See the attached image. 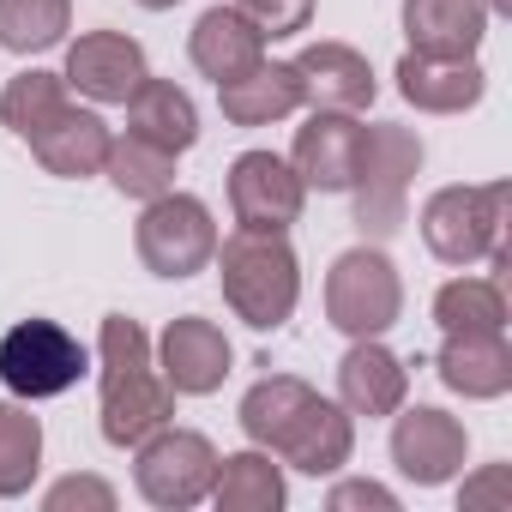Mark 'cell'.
Listing matches in <instances>:
<instances>
[{"label": "cell", "mask_w": 512, "mask_h": 512, "mask_svg": "<svg viewBox=\"0 0 512 512\" xmlns=\"http://www.w3.org/2000/svg\"><path fill=\"white\" fill-rule=\"evenodd\" d=\"M241 434L260 452L296 464L302 476H338L356 452L350 410L320 398L308 380H290V374H272L241 398Z\"/></svg>", "instance_id": "cell-1"}, {"label": "cell", "mask_w": 512, "mask_h": 512, "mask_svg": "<svg viewBox=\"0 0 512 512\" xmlns=\"http://www.w3.org/2000/svg\"><path fill=\"white\" fill-rule=\"evenodd\" d=\"M103 440L109 446H139L145 434H157L175 416V386L151 368V344L145 326L127 314L103 320Z\"/></svg>", "instance_id": "cell-2"}, {"label": "cell", "mask_w": 512, "mask_h": 512, "mask_svg": "<svg viewBox=\"0 0 512 512\" xmlns=\"http://www.w3.org/2000/svg\"><path fill=\"white\" fill-rule=\"evenodd\" d=\"M211 260L223 278V302L253 332H278L296 314L302 266H296V247L284 241V229H235Z\"/></svg>", "instance_id": "cell-3"}, {"label": "cell", "mask_w": 512, "mask_h": 512, "mask_svg": "<svg viewBox=\"0 0 512 512\" xmlns=\"http://www.w3.org/2000/svg\"><path fill=\"white\" fill-rule=\"evenodd\" d=\"M506 181H482V187H440L422 205V241L434 260L446 266H476V260H506L500 253V229H506Z\"/></svg>", "instance_id": "cell-4"}, {"label": "cell", "mask_w": 512, "mask_h": 512, "mask_svg": "<svg viewBox=\"0 0 512 512\" xmlns=\"http://www.w3.org/2000/svg\"><path fill=\"white\" fill-rule=\"evenodd\" d=\"M422 169V139L410 127H362V157H356V229L362 235H392L404 229V205H410V175Z\"/></svg>", "instance_id": "cell-5"}, {"label": "cell", "mask_w": 512, "mask_h": 512, "mask_svg": "<svg viewBox=\"0 0 512 512\" xmlns=\"http://www.w3.org/2000/svg\"><path fill=\"white\" fill-rule=\"evenodd\" d=\"M398 314H404V284L386 253L380 247L338 253L326 278V320L350 338H380L386 326H398Z\"/></svg>", "instance_id": "cell-6"}, {"label": "cell", "mask_w": 512, "mask_h": 512, "mask_svg": "<svg viewBox=\"0 0 512 512\" xmlns=\"http://www.w3.org/2000/svg\"><path fill=\"white\" fill-rule=\"evenodd\" d=\"M85 344L55 320H19L0 338V380L13 398H61L85 374Z\"/></svg>", "instance_id": "cell-7"}, {"label": "cell", "mask_w": 512, "mask_h": 512, "mask_svg": "<svg viewBox=\"0 0 512 512\" xmlns=\"http://www.w3.org/2000/svg\"><path fill=\"white\" fill-rule=\"evenodd\" d=\"M133 241H139L145 272H157V278H193V272L211 266V253H217V223H211L205 199L163 193V199L145 205Z\"/></svg>", "instance_id": "cell-8"}, {"label": "cell", "mask_w": 512, "mask_h": 512, "mask_svg": "<svg viewBox=\"0 0 512 512\" xmlns=\"http://www.w3.org/2000/svg\"><path fill=\"white\" fill-rule=\"evenodd\" d=\"M211 476H217V446L193 428H157L139 440V464H133V482L151 506H199L211 494Z\"/></svg>", "instance_id": "cell-9"}, {"label": "cell", "mask_w": 512, "mask_h": 512, "mask_svg": "<svg viewBox=\"0 0 512 512\" xmlns=\"http://www.w3.org/2000/svg\"><path fill=\"white\" fill-rule=\"evenodd\" d=\"M398 422H392V464L416 482V488H440V482H452L458 470H464V452H470V440H464V422L458 416H446V410H434V404H416V410H392Z\"/></svg>", "instance_id": "cell-10"}, {"label": "cell", "mask_w": 512, "mask_h": 512, "mask_svg": "<svg viewBox=\"0 0 512 512\" xmlns=\"http://www.w3.org/2000/svg\"><path fill=\"white\" fill-rule=\"evenodd\" d=\"M302 199H308L302 175L272 151H241L229 163V205L241 229H290L302 217Z\"/></svg>", "instance_id": "cell-11"}, {"label": "cell", "mask_w": 512, "mask_h": 512, "mask_svg": "<svg viewBox=\"0 0 512 512\" xmlns=\"http://www.w3.org/2000/svg\"><path fill=\"white\" fill-rule=\"evenodd\" d=\"M229 362H235L229 338H223L211 320H199V314L169 320V332H163V344H157V368H163V380H169L181 398L217 392V386L229 380Z\"/></svg>", "instance_id": "cell-12"}, {"label": "cell", "mask_w": 512, "mask_h": 512, "mask_svg": "<svg viewBox=\"0 0 512 512\" xmlns=\"http://www.w3.org/2000/svg\"><path fill=\"white\" fill-rule=\"evenodd\" d=\"M73 91H85L91 103H127L151 73H145V49L121 31H91L67 49V73Z\"/></svg>", "instance_id": "cell-13"}, {"label": "cell", "mask_w": 512, "mask_h": 512, "mask_svg": "<svg viewBox=\"0 0 512 512\" xmlns=\"http://www.w3.org/2000/svg\"><path fill=\"white\" fill-rule=\"evenodd\" d=\"M109 127H103V115H91V109H79L73 97L25 139L31 145V157L49 169V175H61V181H85V175H103V157H109Z\"/></svg>", "instance_id": "cell-14"}, {"label": "cell", "mask_w": 512, "mask_h": 512, "mask_svg": "<svg viewBox=\"0 0 512 512\" xmlns=\"http://www.w3.org/2000/svg\"><path fill=\"white\" fill-rule=\"evenodd\" d=\"M356 157H362V127L338 109H314L308 127H296V151L290 169L302 175V187L320 193H344L356 181Z\"/></svg>", "instance_id": "cell-15"}, {"label": "cell", "mask_w": 512, "mask_h": 512, "mask_svg": "<svg viewBox=\"0 0 512 512\" xmlns=\"http://www.w3.org/2000/svg\"><path fill=\"white\" fill-rule=\"evenodd\" d=\"M290 67H296V79H302V103H314V109L356 115V109L374 103V67H368L350 43H314V49H302Z\"/></svg>", "instance_id": "cell-16"}, {"label": "cell", "mask_w": 512, "mask_h": 512, "mask_svg": "<svg viewBox=\"0 0 512 512\" xmlns=\"http://www.w3.org/2000/svg\"><path fill=\"white\" fill-rule=\"evenodd\" d=\"M404 37L416 55L470 61L488 37V7L482 0H404Z\"/></svg>", "instance_id": "cell-17"}, {"label": "cell", "mask_w": 512, "mask_h": 512, "mask_svg": "<svg viewBox=\"0 0 512 512\" xmlns=\"http://www.w3.org/2000/svg\"><path fill=\"white\" fill-rule=\"evenodd\" d=\"M398 91H404V103H416V109H428V115H464V109L482 103L488 79H482L476 55H470V61H440V55L404 49V61H398Z\"/></svg>", "instance_id": "cell-18"}, {"label": "cell", "mask_w": 512, "mask_h": 512, "mask_svg": "<svg viewBox=\"0 0 512 512\" xmlns=\"http://www.w3.org/2000/svg\"><path fill=\"white\" fill-rule=\"evenodd\" d=\"M404 392H410V368L380 338H356L350 356L338 362V398L350 416H392Z\"/></svg>", "instance_id": "cell-19"}, {"label": "cell", "mask_w": 512, "mask_h": 512, "mask_svg": "<svg viewBox=\"0 0 512 512\" xmlns=\"http://www.w3.org/2000/svg\"><path fill=\"white\" fill-rule=\"evenodd\" d=\"M434 368H440V380H446L458 398H500V392H512V350H506V332H446Z\"/></svg>", "instance_id": "cell-20"}, {"label": "cell", "mask_w": 512, "mask_h": 512, "mask_svg": "<svg viewBox=\"0 0 512 512\" xmlns=\"http://www.w3.org/2000/svg\"><path fill=\"white\" fill-rule=\"evenodd\" d=\"M217 103H223V121H235V127H272L302 109V79L290 61H260L241 79L217 85Z\"/></svg>", "instance_id": "cell-21"}, {"label": "cell", "mask_w": 512, "mask_h": 512, "mask_svg": "<svg viewBox=\"0 0 512 512\" xmlns=\"http://www.w3.org/2000/svg\"><path fill=\"white\" fill-rule=\"evenodd\" d=\"M187 55H193V67H199L205 79L229 85V79H241L247 67H260V61H266V37L253 31L235 7H211V13L193 25Z\"/></svg>", "instance_id": "cell-22"}, {"label": "cell", "mask_w": 512, "mask_h": 512, "mask_svg": "<svg viewBox=\"0 0 512 512\" xmlns=\"http://www.w3.org/2000/svg\"><path fill=\"white\" fill-rule=\"evenodd\" d=\"M127 133L133 139H145V145H157V151H193V139H199V109H193V97L187 91H175L169 79H145L133 97H127Z\"/></svg>", "instance_id": "cell-23"}, {"label": "cell", "mask_w": 512, "mask_h": 512, "mask_svg": "<svg viewBox=\"0 0 512 512\" xmlns=\"http://www.w3.org/2000/svg\"><path fill=\"white\" fill-rule=\"evenodd\" d=\"M211 500H217V512H278L284 506V476H278L272 452L253 446V452L217 458Z\"/></svg>", "instance_id": "cell-24"}, {"label": "cell", "mask_w": 512, "mask_h": 512, "mask_svg": "<svg viewBox=\"0 0 512 512\" xmlns=\"http://www.w3.org/2000/svg\"><path fill=\"white\" fill-rule=\"evenodd\" d=\"M103 169H109V181H115V193H127V199H163V193H175V151H157V145H145V139H109V157H103Z\"/></svg>", "instance_id": "cell-25"}, {"label": "cell", "mask_w": 512, "mask_h": 512, "mask_svg": "<svg viewBox=\"0 0 512 512\" xmlns=\"http://www.w3.org/2000/svg\"><path fill=\"white\" fill-rule=\"evenodd\" d=\"M73 0H0V49L7 55H43L67 37Z\"/></svg>", "instance_id": "cell-26"}, {"label": "cell", "mask_w": 512, "mask_h": 512, "mask_svg": "<svg viewBox=\"0 0 512 512\" xmlns=\"http://www.w3.org/2000/svg\"><path fill=\"white\" fill-rule=\"evenodd\" d=\"M43 464V422L0 398V500H19Z\"/></svg>", "instance_id": "cell-27"}, {"label": "cell", "mask_w": 512, "mask_h": 512, "mask_svg": "<svg viewBox=\"0 0 512 512\" xmlns=\"http://www.w3.org/2000/svg\"><path fill=\"white\" fill-rule=\"evenodd\" d=\"M440 332H506V296L488 278H452L434 296Z\"/></svg>", "instance_id": "cell-28"}, {"label": "cell", "mask_w": 512, "mask_h": 512, "mask_svg": "<svg viewBox=\"0 0 512 512\" xmlns=\"http://www.w3.org/2000/svg\"><path fill=\"white\" fill-rule=\"evenodd\" d=\"M61 103H67V79L61 73H19L7 91H0V121H7L19 139H31Z\"/></svg>", "instance_id": "cell-29"}, {"label": "cell", "mask_w": 512, "mask_h": 512, "mask_svg": "<svg viewBox=\"0 0 512 512\" xmlns=\"http://www.w3.org/2000/svg\"><path fill=\"white\" fill-rule=\"evenodd\" d=\"M235 13L260 37H296L314 19V0H235Z\"/></svg>", "instance_id": "cell-30"}, {"label": "cell", "mask_w": 512, "mask_h": 512, "mask_svg": "<svg viewBox=\"0 0 512 512\" xmlns=\"http://www.w3.org/2000/svg\"><path fill=\"white\" fill-rule=\"evenodd\" d=\"M43 506H49V512H73V506L109 512V506H115V488H109V482H97V476H67V482H55V488L43 494Z\"/></svg>", "instance_id": "cell-31"}, {"label": "cell", "mask_w": 512, "mask_h": 512, "mask_svg": "<svg viewBox=\"0 0 512 512\" xmlns=\"http://www.w3.org/2000/svg\"><path fill=\"white\" fill-rule=\"evenodd\" d=\"M326 506H332V512H356V506H374V512H398V494H392V488H380V482H338Z\"/></svg>", "instance_id": "cell-32"}, {"label": "cell", "mask_w": 512, "mask_h": 512, "mask_svg": "<svg viewBox=\"0 0 512 512\" xmlns=\"http://www.w3.org/2000/svg\"><path fill=\"white\" fill-rule=\"evenodd\" d=\"M512 500V470L506 464H488L476 482H464V494H458V506H506Z\"/></svg>", "instance_id": "cell-33"}, {"label": "cell", "mask_w": 512, "mask_h": 512, "mask_svg": "<svg viewBox=\"0 0 512 512\" xmlns=\"http://www.w3.org/2000/svg\"><path fill=\"white\" fill-rule=\"evenodd\" d=\"M482 7H488V13H512V0H482Z\"/></svg>", "instance_id": "cell-34"}, {"label": "cell", "mask_w": 512, "mask_h": 512, "mask_svg": "<svg viewBox=\"0 0 512 512\" xmlns=\"http://www.w3.org/2000/svg\"><path fill=\"white\" fill-rule=\"evenodd\" d=\"M139 7H151V13H163V7H175V0H139Z\"/></svg>", "instance_id": "cell-35"}]
</instances>
